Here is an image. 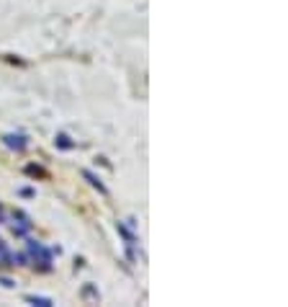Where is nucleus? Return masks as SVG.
I'll return each instance as SVG.
<instances>
[{"label":"nucleus","mask_w":288,"mask_h":307,"mask_svg":"<svg viewBox=\"0 0 288 307\" xmlns=\"http://www.w3.org/2000/svg\"><path fill=\"white\" fill-rule=\"evenodd\" d=\"M5 144L8 147H16V150H23L29 142H26V137H5Z\"/></svg>","instance_id":"1"},{"label":"nucleus","mask_w":288,"mask_h":307,"mask_svg":"<svg viewBox=\"0 0 288 307\" xmlns=\"http://www.w3.org/2000/svg\"><path fill=\"white\" fill-rule=\"evenodd\" d=\"M29 302H34V305H52L49 300H41V297H29Z\"/></svg>","instance_id":"2"}]
</instances>
